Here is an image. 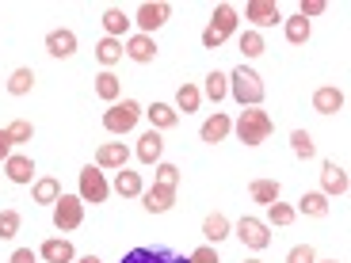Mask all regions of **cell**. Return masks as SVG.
I'll list each match as a JSON object with an SVG mask.
<instances>
[{
    "instance_id": "6da1fadb",
    "label": "cell",
    "mask_w": 351,
    "mask_h": 263,
    "mask_svg": "<svg viewBox=\"0 0 351 263\" xmlns=\"http://www.w3.org/2000/svg\"><path fill=\"white\" fill-rule=\"evenodd\" d=\"M233 130H237V138L245 141V145H263V141L271 138L275 123H271V114H267V111L248 107V111H241V118L233 123Z\"/></svg>"
},
{
    "instance_id": "7a4b0ae2",
    "label": "cell",
    "mask_w": 351,
    "mask_h": 263,
    "mask_svg": "<svg viewBox=\"0 0 351 263\" xmlns=\"http://www.w3.org/2000/svg\"><path fill=\"white\" fill-rule=\"evenodd\" d=\"M229 96L237 99L241 107H260V99H263V80H260V73H252V69H233L229 73Z\"/></svg>"
},
{
    "instance_id": "3957f363",
    "label": "cell",
    "mask_w": 351,
    "mask_h": 263,
    "mask_svg": "<svg viewBox=\"0 0 351 263\" xmlns=\"http://www.w3.org/2000/svg\"><path fill=\"white\" fill-rule=\"evenodd\" d=\"M141 103L138 99H123V103H111L104 111V130L107 134H130L134 126H138V118H141Z\"/></svg>"
},
{
    "instance_id": "277c9868",
    "label": "cell",
    "mask_w": 351,
    "mask_h": 263,
    "mask_svg": "<svg viewBox=\"0 0 351 263\" xmlns=\"http://www.w3.org/2000/svg\"><path fill=\"white\" fill-rule=\"evenodd\" d=\"M80 221H84V202H80V195H62V199L53 202V225L62 229V233L77 229Z\"/></svg>"
},
{
    "instance_id": "5b68a950",
    "label": "cell",
    "mask_w": 351,
    "mask_h": 263,
    "mask_svg": "<svg viewBox=\"0 0 351 263\" xmlns=\"http://www.w3.org/2000/svg\"><path fill=\"white\" fill-rule=\"evenodd\" d=\"M107 179H104V168L88 164L84 172H80V202H92V206H99V202H107Z\"/></svg>"
},
{
    "instance_id": "8992f818",
    "label": "cell",
    "mask_w": 351,
    "mask_h": 263,
    "mask_svg": "<svg viewBox=\"0 0 351 263\" xmlns=\"http://www.w3.org/2000/svg\"><path fill=\"white\" fill-rule=\"evenodd\" d=\"M237 237H241V245L252 248V252H260V248L271 245L267 221H260V218H241V221H237Z\"/></svg>"
},
{
    "instance_id": "52a82bcc",
    "label": "cell",
    "mask_w": 351,
    "mask_h": 263,
    "mask_svg": "<svg viewBox=\"0 0 351 263\" xmlns=\"http://www.w3.org/2000/svg\"><path fill=\"white\" fill-rule=\"evenodd\" d=\"M119 263H191V260L176 255L172 248H130Z\"/></svg>"
},
{
    "instance_id": "ba28073f",
    "label": "cell",
    "mask_w": 351,
    "mask_h": 263,
    "mask_svg": "<svg viewBox=\"0 0 351 263\" xmlns=\"http://www.w3.org/2000/svg\"><path fill=\"white\" fill-rule=\"evenodd\" d=\"M168 16H172V8H168L165 0L141 4V8H138V27H141V35H153L157 27H165V23H168Z\"/></svg>"
},
{
    "instance_id": "9c48e42d",
    "label": "cell",
    "mask_w": 351,
    "mask_h": 263,
    "mask_svg": "<svg viewBox=\"0 0 351 263\" xmlns=\"http://www.w3.org/2000/svg\"><path fill=\"white\" fill-rule=\"evenodd\" d=\"M245 19H252L256 27H275V23H282V12H279L275 0H248Z\"/></svg>"
},
{
    "instance_id": "30bf717a",
    "label": "cell",
    "mask_w": 351,
    "mask_h": 263,
    "mask_svg": "<svg viewBox=\"0 0 351 263\" xmlns=\"http://www.w3.org/2000/svg\"><path fill=\"white\" fill-rule=\"evenodd\" d=\"M123 53L130 58V62H138V65H149L153 58H157V42H153V35H130L126 38V46H123Z\"/></svg>"
},
{
    "instance_id": "8fae6325",
    "label": "cell",
    "mask_w": 351,
    "mask_h": 263,
    "mask_svg": "<svg viewBox=\"0 0 351 263\" xmlns=\"http://www.w3.org/2000/svg\"><path fill=\"white\" fill-rule=\"evenodd\" d=\"M126 160H130V149H126L123 141H104L96 149V168H126Z\"/></svg>"
},
{
    "instance_id": "7c38bea8",
    "label": "cell",
    "mask_w": 351,
    "mask_h": 263,
    "mask_svg": "<svg viewBox=\"0 0 351 263\" xmlns=\"http://www.w3.org/2000/svg\"><path fill=\"white\" fill-rule=\"evenodd\" d=\"M141 206H145L149 214H168L176 206V191H172V187H157V184H153L149 191H141Z\"/></svg>"
},
{
    "instance_id": "4fadbf2b",
    "label": "cell",
    "mask_w": 351,
    "mask_h": 263,
    "mask_svg": "<svg viewBox=\"0 0 351 263\" xmlns=\"http://www.w3.org/2000/svg\"><path fill=\"white\" fill-rule=\"evenodd\" d=\"M321 195H348V172L336 160H325L321 168Z\"/></svg>"
},
{
    "instance_id": "5bb4252c",
    "label": "cell",
    "mask_w": 351,
    "mask_h": 263,
    "mask_svg": "<svg viewBox=\"0 0 351 263\" xmlns=\"http://www.w3.org/2000/svg\"><path fill=\"white\" fill-rule=\"evenodd\" d=\"M46 53H50V58H73V53H77V35L65 31V27L50 31V35H46Z\"/></svg>"
},
{
    "instance_id": "9a60e30c",
    "label": "cell",
    "mask_w": 351,
    "mask_h": 263,
    "mask_svg": "<svg viewBox=\"0 0 351 263\" xmlns=\"http://www.w3.org/2000/svg\"><path fill=\"white\" fill-rule=\"evenodd\" d=\"M229 134H233V118L221 114V111H214L210 118L202 123V141H206V145H218V141H226Z\"/></svg>"
},
{
    "instance_id": "2e32d148",
    "label": "cell",
    "mask_w": 351,
    "mask_h": 263,
    "mask_svg": "<svg viewBox=\"0 0 351 263\" xmlns=\"http://www.w3.org/2000/svg\"><path fill=\"white\" fill-rule=\"evenodd\" d=\"M4 172H8L12 184H31V179H35V160L23 157V153H12V157L4 160Z\"/></svg>"
},
{
    "instance_id": "e0dca14e",
    "label": "cell",
    "mask_w": 351,
    "mask_h": 263,
    "mask_svg": "<svg viewBox=\"0 0 351 263\" xmlns=\"http://www.w3.org/2000/svg\"><path fill=\"white\" fill-rule=\"evenodd\" d=\"M160 153H165V138H160L157 130L138 138V160L141 164H160Z\"/></svg>"
},
{
    "instance_id": "ac0fdd59",
    "label": "cell",
    "mask_w": 351,
    "mask_h": 263,
    "mask_svg": "<svg viewBox=\"0 0 351 263\" xmlns=\"http://www.w3.org/2000/svg\"><path fill=\"white\" fill-rule=\"evenodd\" d=\"M313 111H321V114L343 111V92H340V88H332V84L317 88V92H313Z\"/></svg>"
},
{
    "instance_id": "d6986e66",
    "label": "cell",
    "mask_w": 351,
    "mask_h": 263,
    "mask_svg": "<svg viewBox=\"0 0 351 263\" xmlns=\"http://www.w3.org/2000/svg\"><path fill=\"white\" fill-rule=\"evenodd\" d=\"M210 31L226 42V38L237 31V12L229 8V4H218V8H214V19H210Z\"/></svg>"
},
{
    "instance_id": "ffe728a7",
    "label": "cell",
    "mask_w": 351,
    "mask_h": 263,
    "mask_svg": "<svg viewBox=\"0 0 351 263\" xmlns=\"http://www.w3.org/2000/svg\"><path fill=\"white\" fill-rule=\"evenodd\" d=\"M38 255H43L46 263H73V260H77L73 245H69V240H62V237H50V240L43 245V252H38Z\"/></svg>"
},
{
    "instance_id": "44dd1931",
    "label": "cell",
    "mask_w": 351,
    "mask_h": 263,
    "mask_svg": "<svg viewBox=\"0 0 351 263\" xmlns=\"http://www.w3.org/2000/svg\"><path fill=\"white\" fill-rule=\"evenodd\" d=\"M248 195H252V202H260V206H271V202H279L282 187H279V179H252V184H248Z\"/></svg>"
},
{
    "instance_id": "7402d4cb",
    "label": "cell",
    "mask_w": 351,
    "mask_h": 263,
    "mask_svg": "<svg viewBox=\"0 0 351 263\" xmlns=\"http://www.w3.org/2000/svg\"><path fill=\"white\" fill-rule=\"evenodd\" d=\"M114 191L123 195V199H138V195L145 191V184H141V172L119 168V175H114Z\"/></svg>"
},
{
    "instance_id": "603a6c76",
    "label": "cell",
    "mask_w": 351,
    "mask_h": 263,
    "mask_svg": "<svg viewBox=\"0 0 351 263\" xmlns=\"http://www.w3.org/2000/svg\"><path fill=\"white\" fill-rule=\"evenodd\" d=\"M96 96L104 99V103H119V96H123V80L114 77L111 69L99 73V77H96Z\"/></svg>"
},
{
    "instance_id": "cb8c5ba5",
    "label": "cell",
    "mask_w": 351,
    "mask_h": 263,
    "mask_svg": "<svg viewBox=\"0 0 351 263\" xmlns=\"http://www.w3.org/2000/svg\"><path fill=\"white\" fill-rule=\"evenodd\" d=\"M199 103H202V88L199 84H180V92H176V111H184V114H191V111H199Z\"/></svg>"
},
{
    "instance_id": "d4e9b609",
    "label": "cell",
    "mask_w": 351,
    "mask_h": 263,
    "mask_svg": "<svg viewBox=\"0 0 351 263\" xmlns=\"http://www.w3.org/2000/svg\"><path fill=\"white\" fill-rule=\"evenodd\" d=\"M298 210L306 214V218H325L328 214V195H321V191H306L298 199Z\"/></svg>"
},
{
    "instance_id": "484cf974",
    "label": "cell",
    "mask_w": 351,
    "mask_h": 263,
    "mask_svg": "<svg viewBox=\"0 0 351 263\" xmlns=\"http://www.w3.org/2000/svg\"><path fill=\"white\" fill-rule=\"evenodd\" d=\"M104 31H107V38H123L126 31H130V16H126L123 8H107L104 12Z\"/></svg>"
},
{
    "instance_id": "4316f807",
    "label": "cell",
    "mask_w": 351,
    "mask_h": 263,
    "mask_svg": "<svg viewBox=\"0 0 351 263\" xmlns=\"http://www.w3.org/2000/svg\"><path fill=\"white\" fill-rule=\"evenodd\" d=\"M145 114H149L153 130H172V126L180 123V111H176V107H168V103H153Z\"/></svg>"
},
{
    "instance_id": "83f0119b",
    "label": "cell",
    "mask_w": 351,
    "mask_h": 263,
    "mask_svg": "<svg viewBox=\"0 0 351 263\" xmlns=\"http://www.w3.org/2000/svg\"><path fill=\"white\" fill-rule=\"evenodd\" d=\"M96 62L99 65H119L123 62V38H99V46H96Z\"/></svg>"
},
{
    "instance_id": "f1b7e54d",
    "label": "cell",
    "mask_w": 351,
    "mask_h": 263,
    "mask_svg": "<svg viewBox=\"0 0 351 263\" xmlns=\"http://www.w3.org/2000/svg\"><path fill=\"white\" fill-rule=\"evenodd\" d=\"M282 31H287V42H294V46L309 42V35H313V27H309V19H302V16L282 19Z\"/></svg>"
},
{
    "instance_id": "f546056e",
    "label": "cell",
    "mask_w": 351,
    "mask_h": 263,
    "mask_svg": "<svg viewBox=\"0 0 351 263\" xmlns=\"http://www.w3.org/2000/svg\"><path fill=\"white\" fill-rule=\"evenodd\" d=\"M202 237L210 240V245L226 240L229 237V218H226V214H210V218L202 221Z\"/></svg>"
},
{
    "instance_id": "4dcf8cb0",
    "label": "cell",
    "mask_w": 351,
    "mask_h": 263,
    "mask_svg": "<svg viewBox=\"0 0 351 263\" xmlns=\"http://www.w3.org/2000/svg\"><path fill=\"white\" fill-rule=\"evenodd\" d=\"M202 96H206V99H214V103H221V99L229 96V77H226V73H218V69H214L210 77H206V84H202Z\"/></svg>"
},
{
    "instance_id": "1f68e13d",
    "label": "cell",
    "mask_w": 351,
    "mask_h": 263,
    "mask_svg": "<svg viewBox=\"0 0 351 263\" xmlns=\"http://www.w3.org/2000/svg\"><path fill=\"white\" fill-rule=\"evenodd\" d=\"M31 88H35V69H27V65H19V69L8 77V92H12V96H27Z\"/></svg>"
},
{
    "instance_id": "d6a6232c",
    "label": "cell",
    "mask_w": 351,
    "mask_h": 263,
    "mask_svg": "<svg viewBox=\"0 0 351 263\" xmlns=\"http://www.w3.org/2000/svg\"><path fill=\"white\" fill-rule=\"evenodd\" d=\"M62 199V184L53 179V175H43V179H35V202H58Z\"/></svg>"
},
{
    "instance_id": "836d02e7",
    "label": "cell",
    "mask_w": 351,
    "mask_h": 263,
    "mask_svg": "<svg viewBox=\"0 0 351 263\" xmlns=\"http://www.w3.org/2000/svg\"><path fill=\"white\" fill-rule=\"evenodd\" d=\"M294 218H298V210L287 206V202H271V206H267V225H290Z\"/></svg>"
},
{
    "instance_id": "e575fe53",
    "label": "cell",
    "mask_w": 351,
    "mask_h": 263,
    "mask_svg": "<svg viewBox=\"0 0 351 263\" xmlns=\"http://www.w3.org/2000/svg\"><path fill=\"white\" fill-rule=\"evenodd\" d=\"M4 130H8V141H12V145H23V141L35 138V126L27 123V118H16V123H8Z\"/></svg>"
},
{
    "instance_id": "d590c367",
    "label": "cell",
    "mask_w": 351,
    "mask_h": 263,
    "mask_svg": "<svg viewBox=\"0 0 351 263\" xmlns=\"http://www.w3.org/2000/svg\"><path fill=\"white\" fill-rule=\"evenodd\" d=\"M180 179H184V175H180V168L176 164H157V172H153V184L157 187H180Z\"/></svg>"
},
{
    "instance_id": "8d00e7d4",
    "label": "cell",
    "mask_w": 351,
    "mask_h": 263,
    "mask_svg": "<svg viewBox=\"0 0 351 263\" xmlns=\"http://www.w3.org/2000/svg\"><path fill=\"white\" fill-rule=\"evenodd\" d=\"M290 149L298 153L302 160H309V157L317 153V145H313V138H309L306 130H294V134H290Z\"/></svg>"
},
{
    "instance_id": "74e56055",
    "label": "cell",
    "mask_w": 351,
    "mask_h": 263,
    "mask_svg": "<svg viewBox=\"0 0 351 263\" xmlns=\"http://www.w3.org/2000/svg\"><path fill=\"white\" fill-rule=\"evenodd\" d=\"M263 50H267V46H263L260 31H245V35H241V53H245V58H260Z\"/></svg>"
},
{
    "instance_id": "f35d334b",
    "label": "cell",
    "mask_w": 351,
    "mask_h": 263,
    "mask_svg": "<svg viewBox=\"0 0 351 263\" xmlns=\"http://www.w3.org/2000/svg\"><path fill=\"white\" fill-rule=\"evenodd\" d=\"M19 210H0V240H12L19 233Z\"/></svg>"
},
{
    "instance_id": "ab89813d",
    "label": "cell",
    "mask_w": 351,
    "mask_h": 263,
    "mask_svg": "<svg viewBox=\"0 0 351 263\" xmlns=\"http://www.w3.org/2000/svg\"><path fill=\"white\" fill-rule=\"evenodd\" d=\"M287 263H317L313 245H294V248L287 252Z\"/></svg>"
},
{
    "instance_id": "60d3db41",
    "label": "cell",
    "mask_w": 351,
    "mask_h": 263,
    "mask_svg": "<svg viewBox=\"0 0 351 263\" xmlns=\"http://www.w3.org/2000/svg\"><path fill=\"white\" fill-rule=\"evenodd\" d=\"M191 263H221L218 260V252H214V245H202V248H195L191 255H187Z\"/></svg>"
},
{
    "instance_id": "b9f144b4",
    "label": "cell",
    "mask_w": 351,
    "mask_h": 263,
    "mask_svg": "<svg viewBox=\"0 0 351 263\" xmlns=\"http://www.w3.org/2000/svg\"><path fill=\"white\" fill-rule=\"evenodd\" d=\"M325 8H328L325 0H302L298 16H302V19H313V16H321V12H325Z\"/></svg>"
},
{
    "instance_id": "7bdbcfd3",
    "label": "cell",
    "mask_w": 351,
    "mask_h": 263,
    "mask_svg": "<svg viewBox=\"0 0 351 263\" xmlns=\"http://www.w3.org/2000/svg\"><path fill=\"white\" fill-rule=\"evenodd\" d=\"M8 263H38V255L31 252V248H16V252H12V260Z\"/></svg>"
},
{
    "instance_id": "ee69618b",
    "label": "cell",
    "mask_w": 351,
    "mask_h": 263,
    "mask_svg": "<svg viewBox=\"0 0 351 263\" xmlns=\"http://www.w3.org/2000/svg\"><path fill=\"white\" fill-rule=\"evenodd\" d=\"M12 157V141H8V130H0V160Z\"/></svg>"
},
{
    "instance_id": "f6af8a7d",
    "label": "cell",
    "mask_w": 351,
    "mask_h": 263,
    "mask_svg": "<svg viewBox=\"0 0 351 263\" xmlns=\"http://www.w3.org/2000/svg\"><path fill=\"white\" fill-rule=\"evenodd\" d=\"M73 263H99L96 255H84V260H73Z\"/></svg>"
},
{
    "instance_id": "bcb514c9",
    "label": "cell",
    "mask_w": 351,
    "mask_h": 263,
    "mask_svg": "<svg viewBox=\"0 0 351 263\" xmlns=\"http://www.w3.org/2000/svg\"><path fill=\"white\" fill-rule=\"evenodd\" d=\"M317 263H336V260H317Z\"/></svg>"
},
{
    "instance_id": "7dc6e473",
    "label": "cell",
    "mask_w": 351,
    "mask_h": 263,
    "mask_svg": "<svg viewBox=\"0 0 351 263\" xmlns=\"http://www.w3.org/2000/svg\"><path fill=\"white\" fill-rule=\"evenodd\" d=\"M245 263H263V260H245Z\"/></svg>"
}]
</instances>
